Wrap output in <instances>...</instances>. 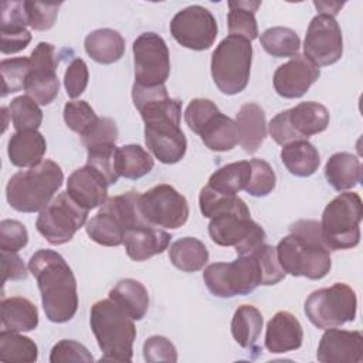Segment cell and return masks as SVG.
Wrapping results in <instances>:
<instances>
[{
    "mask_svg": "<svg viewBox=\"0 0 363 363\" xmlns=\"http://www.w3.org/2000/svg\"><path fill=\"white\" fill-rule=\"evenodd\" d=\"M98 119L99 116H96L86 101H69L64 106V121L67 126L79 136L88 133Z\"/></svg>",
    "mask_w": 363,
    "mask_h": 363,
    "instance_id": "obj_43",
    "label": "cell"
},
{
    "mask_svg": "<svg viewBox=\"0 0 363 363\" xmlns=\"http://www.w3.org/2000/svg\"><path fill=\"white\" fill-rule=\"evenodd\" d=\"M86 54L99 64H113L125 54V38L112 28H98L85 37Z\"/></svg>",
    "mask_w": 363,
    "mask_h": 363,
    "instance_id": "obj_25",
    "label": "cell"
},
{
    "mask_svg": "<svg viewBox=\"0 0 363 363\" xmlns=\"http://www.w3.org/2000/svg\"><path fill=\"white\" fill-rule=\"evenodd\" d=\"M343 54L342 30L335 17L328 14L315 16L306 30L303 57L316 67L337 62Z\"/></svg>",
    "mask_w": 363,
    "mask_h": 363,
    "instance_id": "obj_15",
    "label": "cell"
},
{
    "mask_svg": "<svg viewBox=\"0 0 363 363\" xmlns=\"http://www.w3.org/2000/svg\"><path fill=\"white\" fill-rule=\"evenodd\" d=\"M112 299L133 320H140L149 309V294L145 285L133 278L121 279L111 291Z\"/></svg>",
    "mask_w": 363,
    "mask_h": 363,
    "instance_id": "obj_26",
    "label": "cell"
},
{
    "mask_svg": "<svg viewBox=\"0 0 363 363\" xmlns=\"http://www.w3.org/2000/svg\"><path fill=\"white\" fill-rule=\"evenodd\" d=\"M303 329L296 316L286 311L277 312L267 325L265 347L271 353H286L301 347Z\"/></svg>",
    "mask_w": 363,
    "mask_h": 363,
    "instance_id": "obj_20",
    "label": "cell"
},
{
    "mask_svg": "<svg viewBox=\"0 0 363 363\" xmlns=\"http://www.w3.org/2000/svg\"><path fill=\"white\" fill-rule=\"evenodd\" d=\"M143 356L146 362H177L174 345L164 336H150L143 343Z\"/></svg>",
    "mask_w": 363,
    "mask_h": 363,
    "instance_id": "obj_52",
    "label": "cell"
},
{
    "mask_svg": "<svg viewBox=\"0 0 363 363\" xmlns=\"http://www.w3.org/2000/svg\"><path fill=\"white\" fill-rule=\"evenodd\" d=\"M319 75V67L303 55H296L277 68L274 74V88L277 94L284 98H301Z\"/></svg>",
    "mask_w": 363,
    "mask_h": 363,
    "instance_id": "obj_18",
    "label": "cell"
},
{
    "mask_svg": "<svg viewBox=\"0 0 363 363\" xmlns=\"http://www.w3.org/2000/svg\"><path fill=\"white\" fill-rule=\"evenodd\" d=\"M118 139V126L113 119L111 118H99L98 122L94 125V128L81 136L82 145L89 149L95 146H102V145H115Z\"/></svg>",
    "mask_w": 363,
    "mask_h": 363,
    "instance_id": "obj_50",
    "label": "cell"
},
{
    "mask_svg": "<svg viewBox=\"0 0 363 363\" xmlns=\"http://www.w3.org/2000/svg\"><path fill=\"white\" fill-rule=\"evenodd\" d=\"M281 160L288 172L298 177L312 176L320 164L318 149L308 140H296L282 146Z\"/></svg>",
    "mask_w": 363,
    "mask_h": 363,
    "instance_id": "obj_29",
    "label": "cell"
},
{
    "mask_svg": "<svg viewBox=\"0 0 363 363\" xmlns=\"http://www.w3.org/2000/svg\"><path fill=\"white\" fill-rule=\"evenodd\" d=\"M1 271H3V284L7 281H21L27 278V269L23 259L17 252L1 251Z\"/></svg>",
    "mask_w": 363,
    "mask_h": 363,
    "instance_id": "obj_54",
    "label": "cell"
},
{
    "mask_svg": "<svg viewBox=\"0 0 363 363\" xmlns=\"http://www.w3.org/2000/svg\"><path fill=\"white\" fill-rule=\"evenodd\" d=\"M108 186L106 179L96 169L85 164L69 174L67 191L81 207L89 211L106 201Z\"/></svg>",
    "mask_w": 363,
    "mask_h": 363,
    "instance_id": "obj_19",
    "label": "cell"
},
{
    "mask_svg": "<svg viewBox=\"0 0 363 363\" xmlns=\"http://www.w3.org/2000/svg\"><path fill=\"white\" fill-rule=\"evenodd\" d=\"M31 41V34L24 27L0 28V50L3 54H14L24 50Z\"/></svg>",
    "mask_w": 363,
    "mask_h": 363,
    "instance_id": "obj_53",
    "label": "cell"
},
{
    "mask_svg": "<svg viewBox=\"0 0 363 363\" xmlns=\"http://www.w3.org/2000/svg\"><path fill=\"white\" fill-rule=\"evenodd\" d=\"M47 150L45 138L37 129L17 130L9 139L7 155L17 167H33L43 160Z\"/></svg>",
    "mask_w": 363,
    "mask_h": 363,
    "instance_id": "obj_22",
    "label": "cell"
},
{
    "mask_svg": "<svg viewBox=\"0 0 363 363\" xmlns=\"http://www.w3.org/2000/svg\"><path fill=\"white\" fill-rule=\"evenodd\" d=\"M251 62V41L238 35H227L211 55V77L216 86L225 95L244 91L250 79Z\"/></svg>",
    "mask_w": 363,
    "mask_h": 363,
    "instance_id": "obj_7",
    "label": "cell"
},
{
    "mask_svg": "<svg viewBox=\"0 0 363 363\" xmlns=\"http://www.w3.org/2000/svg\"><path fill=\"white\" fill-rule=\"evenodd\" d=\"M316 359L322 363H360L363 360V335L359 330L326 329L320 337Z\"/></svg>",
    "mask_w": 363,
    "mask_h": 363,
    "instance_id": "obj_17",
    "label": "cell"
},
{
    "mask_svg": "<svg viewBox=\"0 0 363 363\" xmlns=\"http://www.w3.org/2000/svg\"><path fill=\"white\" fill-rule=\"evenodd\" d=\"M143 218L153 227L179 228L189 218L186 197L170 184H157L139 197Z\"/></svg>",
    "mask_w": 363,
    "mask_h": 363,
    "instance_id": "obj_13",
    "label": "cell"
},
{
    "mask_svg": "<svg viewBox=\"0 0 363 363\" xmlns=\"http://www.w3.org/2000/svg\"><path fill=\"white\" fill-rule=\"evenodd\" d=\"M172 235L153 225L130 228L123 235L126 254L133 261H146L167 250Z\"/></svg>",
    "mask_w": 363,
    "mask_h": 363,
    "instance_id": "obj_21",
    "label": "cell"
},
{
    "mask_svg": "<svg viewBox=\"0 0 363 363\" xmlns=\"http://www.w3.org/2000/svg\"><path fill=\"white\" fill-rule=\"evenodd\" d=\"M94 357L89 350L79 342L62 339L54 345L50 353L51 363H67V362H84L92 363Z\"/></svg>",
    "mask_w": 363,
    "mask_h": 363,
    "instance_id": "obj_48",
    "label": "cell"
},
{
    "mask_svg": "<svg viewBox=\"0 0 363 363\" xmlns=\"http://www.w3.org/2000/svg\"><path fill=\"white\" fill-rule=\"evenodd\" d=\"M259 43L262 48L277 58L284 57H296L301 47L299 35L288 27H271L267 28L261 37Z\"/></svg>",
    "mask_w": 363,
    "mask_h": 363,
    "instance_id": "obj_37",
    "label": "cell"
},
{
    "mask_svg": "<svg viewBox=\"0 0 363 363\" xmlns=\"http://www.w3.org/2000/svg\"><path fill=\"white\" fill-rule=\"evenodd\" d=\"M217 20L203 6H189L172 18L170 34L183 47L194 51L208 50L217 37Z\"/></svg>",
    "mask_w": 363,
    "mask_h": 363,
    "instance_id": "obj_14",
    "label": "cell"
},
{
    "mask_svg": "<svg viewBox=\"0 0 363 363\" xmlns=\"http://www.w3.org/2000/svg\"><path fill=\"white\" fill-rule=\"evenodd\" d=\"M251 177L244 189L250 196L265 197L274 189L277 183V176L271 164L262 159H251Z\"/></svg>",
    "mask_w": 363,
    "mask_h": 363,
    "instance_id": "obj_44",
    "label": "cell"
},
{
    "mask_svg": "<svg viewBox=\"0 0 363 363\" xmlns=\"http://www.w3.org/2000/svg\"><path fill=\"white\" fill-rule=\"evenodd\" d=\"M89 79L88 67L84 60L74 58L65 69L64 86L69 98H78L86 88Z\"/></svg>",
    "mask_w": 363,
    "mask_h": 363,
    "instance_id": "obj_51",
    "label": "cell"
},
{
    "mask_svg": "<svg viewBox=\"0 0 363 363\" xmlns=\"http://www.w3.org/2000/svg\"><path fill=\"white\" fill-rule=\"evenodd\" d=\"M315 7L320 11L319 14H328L335 17L340 9L345 6V3H337V1H313Z\"/></svg>",
    "mask_w": 363,
    "mask_h": 363,
    "instance_id": "obj_55",
    "label": "cell"
},
{
    "mask_svg": "<svg viewBox=\"0 0 363 363\" xmlns=\"http://www.w3.org/2000/svg\"><path fill=\"white\" fill-rule=\"evenodd\" d=\"M9 111L16 130L38 129L43 122V111L40 105L28 95L14 98L9 105Z\"/></svg>",
    "mask_w": 363,
    "mask_h": 363,
    "instance_id": "obj_41",
    "label": "cell"
},
{
    "mask_svg": "<svg viewBox=\"0 0 363 363\" xmlns=\"http://www.w3.org/2000/svg\"><path fill=\"white\" fill-rule=\"evenodd\" d=\"M200 211L204 217L213 218L225 213H248V207L237 194H224L204 186L199 194Z\"/></svg>",
    "mask_w": 363,
    "mask_h": 363,
    "instance_id": "obj_36",
    "label": "cell"
},
{
    "mask_svg": "<svg viewBox=\"0 0 363 363\" xmlns=\"http://www.w3.org/2000/svg\"><path fill=\"white\" fill-rule=\"evenodd\" d=\"M28 242V233L23 223L17 220H3L0 223V248L1 251L17 252Z\"/></svg>",
    "mask_w": 363,
    "mask_h": 363,
    "instance_id": "obj_49",
    "label": "cell"
},
{
    "mask_svg": "<svg viewBox=\"0 0 363 363\" xmlns=\"http://www.w3.org/2000/svg\"><path fill=\"white\" fill-rule=\"evenodd\" d=\"M135 84L160 86L170 74V54L166 41L156 33H142L133 41Z\"/></svg>",
    "mask_w": 363,
    "mask_h": 363,
    "instance_id": "obj_12",
    "label": "cell"
},
{
    "mask_svg": "<svg viewBox=\"0 0 363 363\" xmlns=\"http://www.w3.org/2000/svg\"><path fill=\"white\" fill-rule=\"evenodd\" d=\"M0 72L3 79L1 96H7L9 94L18 92L26 86V81L30 72V58L17 57V58L1 60Z\"/></svg>",
    "mask_w": 363,
    "mask_h": 363,
    "instance_id": "obj_42",
    "label": "cell"
},
{
    "mask_svg": "<svg viewBox=\"0 0 363 363\" xmlns=\"http://www.w3.org/2000/svg\"><path fill=\"white\" fill-rule=\"evenodd\" d=\"M277 258L285 274L322 279L330 271V250L320 235V224L315 220H299L291 233L277 245Z\"/></svg>",
    "mask_w": 363,
    "mask_h": 363,
    "instance_id": "obj_3",
    "label": "cell"
},
{
    "mask_svg": "<svg viewBox=\"0 0 363 363\" xmlns=\"http://www.w3.org/2000/svg\"><path fill=\"white\" fill-rule=\"evenodd\" d=\"M220 112L217 105L206 98L191 99L184 111V121L190 130L200 135L210 121Z\"/></svg>",
    "mask_w": 363,
    "mask_h": 363,
    "instance_id": "obj_45",
    "label": "cell"
},
{
    "mask_svg": "<svg viewBox=\"0 0 363 363\" xmlns=\"http://www.w3.org/2000/svg\"><path fill=\"white\" fill-rule=\"evenodd\" d=\"M262 315L252 305H241L234 312L231 333L234 340L245 349H251L258 340L262 329Z\"/></svg>",
    "mask_w": 363,
    "mask_h": 363,
    "instance_id": "obj_32",
    "label": "cell"
},
{
    "mask_svg": "<svg viewBox=\"0 0 363 363\" xmlns=\"http://www.w3.org/2000/svg\"><path fill=\"white\" fill-rule=\"evenodd\" d=\"M85 230L89 238L99 245L118 247L123 244L125 228L109 211L104 208H99V211L86 221Z\"/></svg>",
    "mask_w": 363,
    "mask_h": 363,
    "instance_id": "obj_35",
    "label": "cell"
},
{
    "mask_svg": "<svg viewBox=\"0 0 363 363\" xmlns=\"http://www.w3.org/2000/svg\"><path fill=\"white\" fill-rule=\"evenodd\" d=\"M169 258L176 268L184 272H196L207 264L208 250L199 238L183 237L170 245Z\"/></svg>",
    "mask_w": 363,
    "mask_h": 363,
    "instance_id": "obj_30",
    "label": "cell"
},
{
    "mask_svg": "<svg viewBox=\"0 0 363 363\" xmlns=\"http://www.w3.org/2000/svg\"><path fill=\"white\" fill-rule=\"evenodd\" d=\"M132 99L145 122V143L159 162L174 164L187 149V140L180 129L182 102L167 95L164 85L140 86L133 84Z\"/></svg>",
    "mask_w": 363,
    "mask_h": 363,
    "instance_id": "obj_1",
    "label": "cell"
},
{
    "mask_svg": "<svg viewBox=\"0 0 363 363\" xmlns=\"http://www.w3.org/2000/svg\"><path fill=\"white\" fill-rule=\"evenodd\" d=\"M30 58V72L26 81L24 91L38 105L51 104L60 91V81L57 77L58 58L55 47L50 43L41 41L33 50Z\"/></svg>",
    "mask_w": 363,
    "mask_h": 363,
    "instance_id": "obj_16",
    "label": "cell"
},
{
    "mask_svg": "<svg viewBox=\"0 0 363 363\" xmlns=\"http://www.w3.org/2000/svg\"><path fill=\"white\" fill-rule=\"evenodd\" d=\"M28 271L37 279L47 319L54 323L72 319L78 309L77 279L64 257L52 250H38L28 261Z\"/></svg>",
    "mask_w": 363,
    "mask_h": 363,
    "instance_id": "obj_2",
    "label": "cell"
},
{
    "mask_svg": "<svg viewBox=\"0 0 363 363\" xmlns=\"http://www.w3.org/2000/svg\"><path fill=\"white\" fill-rule=\"evenodd\" d=\"M207 289L218 298L248 295L262 285V275L255 252L238 255L233 262L210 264L203 272Z\"/></svg>",
    "mask_w": 363,
    "mask_h": 363,
    "instance_id": "obj_8",
    "label": "cell"
},
{
    "mask_svg": "<svg viewBox=\"0 0 363 363\" xmlns=\"http://www.w3.org/2000/svg\"><path fill=\"white\" fill-rule=\"evenodd\" d=\"M38 357V349L34 340L3 329L0 332V360L33 363Z\"/></svg>",
    "mask_w": 363,
    "mask_h": 363,
    "instance_id": "obj_38",
    "label": "cell"
},
{
    "mask_svg": "<svg viewBox=\"0 0 363 363\" xmlns=\"http://www.w3.org/2000/svg\"><path fill=\"white\" fill-rule=\"evenodd\" d=\"M258 265L262 275V285H275L285 278V271L281 268L277 258V248L262 244L255 251Z\"/></svg>",
    "mask_w": 363,
    "mask_h": 363,
    "instance_id": "obj_47",
    "label": "cell"
},
{
    "mask_svg": "<svg viewBox=\"0 0 363 363\" xmlns=\"http://www.w3.org/2000/svg\"><path fill=\"white\" fill-rule=\"evenodd\" d=\"M89 323L98 346L102 350L101 360H132L136 328L133 319L126 315L112 299H102L92 305Z\"/></svg>",
    "mask_w": 363,
    "mask_h": 363,
    "instance_id": "obj_5",
    "label": "cell"
},
{
    "mask_svg": "<svg viewBox=\"0 0 363 363\" xmlns=\"http://www.w3.org/2000/svg\"><path fill=\"white\" fill-rule=\"evenodd\" d=\"M62 3H41V1H26V13L28 26L37 31L50 30L57 20L58 10Z\"/></svg>",
    "mask_w": 363,
    "mask_h": 363,
    "instance_id": "obj_46",
    "label": "cell"
},
{
    "mask_svg": "<svg viewBox=\"0 0 363 363\" xmlns=\"http://www.w3.org/2000/svg\"><path fill=\"white\" fill-rule=\"evenodd\" d=\"M305 315L319 329H330L356 318V292L343 282L313 291L305 301Z\"/></svg>",
    "mask_w": 363,
    "mask_h": 363,
    "instance_id": "obj_9",
    "label": "cell"
},
{
    "mask_svg": "<svg viewBox=\"0 0 363 363\" xmlns=\"http://www.w3.org/2000/svg\"><path fill=\"white\" fill-rule=\"evenodd\" d=\"M208 234L221 247H234L238 255H247L265 244L264 228L251 218V213H225L210 218Z\"/></svg>",
    "mask_w": 363,
    "mask_h": 363,
    "instance_id": "obj_11",
    "label": "cell"
},
{
    "mask_svg": "<svg viewBox=\"0 0 363 363\" xmlns=\"http://www.w3.org/2000/svg\"><path fill=\"white\" fill-rule=\"evenodd\" d=\"M259 6V1H230L227 17L230 35H238L248 41L255 40L258 37L255 11Z\"/></svg>",
    "mask_w": 363,
    "mask_h": 363,
    "instance_id": "obj_34",
    "label": "cell"
},
{
    "mask_svg": "<svg viewBox=\"0 0 363 363\" xmlns=\"http://www.w3.org/2000/svg\"><path fill=\"white\" fill-rule=\"evenodd\" d=\"M363 203L357 193L345 191L325 207L320 220V235L325 245L332 250H349L360 241V221Z\"/></svg>",
    "mask_w": 363,
    "mask_h": 363,
    "instance_id": "obj_6",
    "label": "cell"
},
{
    "mask_svg": "<svg viewBox=\"0 0 363 363\" xmlns=\"http://www.w3.org/2000/svg\"><path fill=\"white\" fill-rule=\"evenodd\" d=\"M251 177V164L248 160L233 162L217 169L208 179L213 190L224 194H237L244 190Z\"/></svg>",
    "mask_w": 363,
    "mask_h": 363,
    "instance_id": "obj_33",
    "label": "cell"
},
{
    "mask_svg": "<svg viewBox=\"0 0 363 363\" xmlns=\"http://www.w3.org/2000/svg\"><path fill=\"white\" fill-rule=\"evenodd\" d=\"M1 325L10 332H30L38 325L37 306L27 298L10 296L1 299Z\"/></svg>",
    "mask_w": 363,
    "mask_h": 363,
    "instance_id": "obj_28",
    "label": "cell"
},
{
    "mask_svg": "<svg viewBox=\"0 0 363 363\" xmlns=\"http://www.w3.org/2000/svg\"><path fill=\"white\" fill-rule=\"evenodd\" d=\"M88 157L86 164L96 169L108 182V184H115L119 174V147L116 145H102L86 149Z\"/></svg>",
    "mask_w": 363,
    "mask_h": 363,
    "instance_id": "obj_40",
    "label": "cell"
},
{
    "mask_svg": "<svg viewBox=\"0 0 363 363\" xmlns=\"http://www.w3.org/2000/svg\"><path fill=\"white\" fill-rule=\"evenodd\" d=\"M235 123L238 129V143L244 152L250 155L255 153L267 136V122L262 108L252 102L242 105L235 116Z\"/></svg>",
    "mask_w": 363,
    "mask_h": 363,
    "instance_id": "obj_23",
    "label": "cell"
},
{
    "mask_svg": "<svg viewBox=\"0 0 363 363\" xmlns=\"http://www.w3.org/2000/svg\"><path fill=\"white\" fill-rule=\"evenodd\" d=\"M286 112L289 125L301 140H308L309 136L323 132L329 125V111L313 101L301 102Z\"/></svg>",
    "mask_w": 363,
    "mask_h": 363,
    "instance_id": "obj_24",
    "label": "cell"
},
{
    "mask_svg": "<svg viewBox=\"0 0 363 363\" xmlns=\"http://www.w3.org/2000/svg\"><path fill=\"white\" fill-rule=\"evenodd\" d=\"M153 157L139 145L119 147V174L125 179L138 180L153 169Z\"/></svg>",
    "mask_w": 363,
    "mask_h": 363,
    "instance_id": "obj_39",
    "label": "cell"
},
{
    "mask_svg": "<svg viewBox=\"0 0 363 363\" xmlns=\"http://www.w3.org/2000/svg\"><path fill=\"white\" fill-rule=\"evenodd\" d=\"M213 152H227L238 143V129L234 119L218 112L199 135Z\"/></svg>",
    "mask_w": 363,
    "mask_h": 363,
    "instance_id": "obj_31",
    "label": "cell"
},
{
    "mask_svg": "<svg viewBox=\"0 0 363 363\" xmlns=\"http://www.w3.org/2000/svg\"><path fill=\"white\" fill-rule=\"evenodd\" d=\"M325 177L337 191L350 190L359 184L362 177V164L356 155L337 152L332 155L325 164Z\"/></svg>",
    "mask_w": 363,
    "mask_h": 363,
    "instance_id": "obj_27",
    "label": "cell"
},
{
    "mask_svg": "<svg viewBox=\"0 0 363 363\" xmlns=\"http://www.w3.org/2000/svg\"><path fill=\"white\" fill-rule=\"evenodd\" d=\"M88 210L81 207L68 191L60 193L40 211L35 227L52 245H61L72 240L75 233L86 224Z\"/></svg>",
    "mask_w": 363,
    "mask_h": 363,
    "instance_id": "obj_10",
    "label": "cell"
},
{
    "mask_svg": "<svg viewBox=\"0 0 363 363\" xmlns=\"http://www.w3.org/2000/svg\"><path fill=\"white\" fill-rule=\"evenodd\" d=\"M64 173L61 167L50 160H41L27 170L13 174L6 186L9 204L20 213H35L44 210L61 189Z\"/></svg>",
    "mask_w": 363,
    "mask_h": 363,
    "instance_id": "obj_4",
    "label": "cell"
}]
</instances>
